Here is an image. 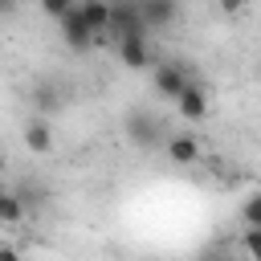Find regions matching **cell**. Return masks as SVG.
Here are the masks:
<instances>
[{
  "mask_svg": "<svg viewBox=\"0 0 261 261\" xmlns=\"http://www.w3.org/2000/svg\"><path fill=\"white\" fill-rule=\"evenodd\" d=\"M220 4V12H241L245 8V0H216Z\"/></svg>",
  "mask_w": 261,
  "mask_h": 261,
  "instance_id": "obj_18",
  "label": "cell"
},
{
  "mask_svg": "<svg viewBox=\"0 0 261 261\" xmlns=\"http://www.w3.org/2000/svg\"><path fill=\"white\" fill-rule=\"evenodd\" d=\"M77 12L86 16V24L98 41L110 37V0H77Z\"/></svg>",
  "mask_w": 261,
  "mask_h": 261,
  "instance_id": "obj_9",
  "label": "cell"
},
{
  "mask_svg": "<svg viewBox=\"0 0 261 261\" xmlns=\"http://www.w3.org/2000/svg\"><path fill=\"white\" fill-rule=\"evenodd\" d=\"M126 139L135 147L151 151V147H163L167 143V126H163V118L155 110H130L126 114Z\"/></svg>",
  "mask_w": 261,
  "mask_h": 261,
  "instance_id": "obj_2",
  "label": "cell"
},
{
  "mask_svg": "<svg viewBox=\"0 0 261 261\" xmlns=\"http://www.w3.org/2000/svg\"><path fill=\"white\" fill-rule=\"evenodd\" d=\"M241 220H245V228H257V232H261V192H253V196L241 204Z\"/></svg>",
  "mask_w": 261,
  "mask_h": 261,
  "instance_id": "obj_13",
  "label": "cell"
},
{
  "mask_svg": "<svg viewBox=\"0 0 261 261\" xmlns=\"http://www.w3.org/2000/svg\"><path fill=\"white\" fill-rule=\"evenodd\" d=\"M0 261H24V257H20V249H12V245H0Z\"/></svg>",
  "mask_w": 261,
  "mask_h": 261,
  "instance_id": "obj_17",
  "label": "cell"
},
{
  "mask_svg": "<svg viewBox=\"0 0 261 261\" xmlns=\"http://www.w3.org/2000/svg\"><path fill=\"white\" fill-rule=\"evenodd\" d=\"M139 4V12H143V24L155 33V29H167V24H175V16H179V0H135Z\"/></svg>",
  "mask_w": 261,
  "mask_h": 261,
  "instance_id": "obj_6",
  "label": "cell"
},
{
  "mask_svg": "<svg viewBox=\"0 0 261 261\" xmlns=\"http://www.w3.org/2000/svg\"><path fill=\"white\" fill-rule=\"evenodd\" d=\"M196 261H232V257H228L224 249H208V253H200Z\"/></svg>",
  "mask_w": 261,
  "mask_h": 261,
  "instance_id": "obj_16",
  "label": "cell"
},
{
  "mask_svg": "<svg viewBox=\"0 0 261 261\" xmlns=\"http://www.w3.org/2000/svg\"><path fill=\"white\" fill-rule=\"evenodd\" d=\"M192 82H196V77H192V69H188L184 61H155V65H151V86H155V94H159L163 102H179Z\"/></svg>",
  "mask_w": 261,
  "mask_h": 261,
  "instance_id": "obj_1",
  "label": "cell"
},
{
  "mask_svg": "<svg viewBox=\"0 0 261 261\" xmlns=\"http://www.w3.org/2000/svg\"><path fill=\"white\" fill-rule=\"evenodd\" d=\"M130 37H151V29L143 24V12L135 0H110V41H130Z\"/></svg>",
  "mask_w": 261,
  "mask_h": 261,
  "instance_id": "obj_3",
  "label": "cell"
},
{
  "mask_svg": "<svg viewBox=\"0 0 261 261\" xmlns=\"http://www.w3.org/2000/svg\"><path fill=\"white\" fill-rule=\"evenodd\" d=\"M24 216H29V208L20 204V196H16L12 188H0V224L12 228V224H20Z\"/></svg>",
  "mask_w": 261,
  "mask_h": 261,
  "instance_id": "obj_11",
  "label": "cell"
},
{
  "mask_svg": "<svg viewBox=\"0 0 261 261\" xmlns=\"http://www.w3.org/2000/svg\"><path fill=\"white\" fill-rule=\"evenodd\" d=\"M114 49H118V61H122L126 69H135V73L155 65V57H151V37H130V41H118Z\"/></svg>",
  "mask_w": 261,
  "mask_h": 261,
  "instance_id": "obj_5",
  "label": "cell"
},
{
  "mask_svg": "<svg viewBox=\"0 0 261 261\" xmlns=\"http://www.w3.org/2000/svg\"><path fill=\"white\" fill-rule=\"evenodd\" d=\"M4 163H8V159H4V147H0V175H4Z\"/></svg>",
  "mask_w": 261,
  "mask_h": 261,
  "instance_id": "obj_20",
  "label": "cell"
},
{
  "mask_svg": "<svg viewBox=\"0 0 261 261\" xmlns=\"http://www.w3.org/2000/svg\"><path fill=\"white\" fill-rule=\"evenodd\" d=\"M241 249H245L249 261H261V232H257V228H245V232H241Z\"/></svg>",
  "mask_w": 261,
  "mask_h": 261,
  "instance_id": "obj_14",
  "label": "cell"
},
{
  "mask_svg": "<svg viewBox=\"0 0 261 261\" xmlns=\"http://www.w3.org/2000/svg\"><path fill=\"white\" fill-rule=\"evenodd\" d=\"M61 106H65V94H61L57 86H37V90H33V110H37V114L49 118V114L61 110Z\"/></svg>",
  "mask_w": 261,
  "mask_h": 261,
  "instance_id": "obj_12",
  "label": "cell"
},
{
  "mask_svg": "<svg viewBox=\"0 0 261 261\" xmlns=\"http://www.w3.org/2000/svg\"><path fill=\"white\" fill-rule=\"evenodd\" d=\"M16 8V0H0V12H12Z\"/></svg>",
  "mask_w": 261,
  "mask_h": 261,
  "instance_id": "obj_19",
  "label": "cell"
},
{
  "mask_svg": "<svg viewBox=\"0 0 261 261\" xmlns=\"http://www.w3.org/2000/svg\"><path fill=\"white\" fill-rule=\"evenodd\" d=\"M24 147H29L33 155H49V151H53V126H49L45 114H33V118L24 122Z\"/></svg>",
  "mask_w": 261,
  "mask_h": 261,
  "instance_id": "obj_7",
  "label": "cell"
},
{
  "mask_svg": "<svg viewBox=\"0 0 261 261\" xmlns=\"http://www.w3.org/2000/svg\"><path fill=\"white\" fill-rule=\"evenodd\" d=\"M163 151H167V159H171L175 167H192V163H200V143H196V135H167Z\"/></svg>",
  "mask_w": 261,
  "mask_h": 261,
  "instance_id": "obj_8",
  "label": "cell"
},
{
  "mask_svg": "<svg viewBox=\"0 0 261 261\" xmlns=\"http://www.w3.org/2000/svg\"><path fill=\"white\" fill-rule=\"evenodd\" d=\"M175 110H179L184 122H200V118L208 114V90H204L200 82H192V86L184 90V98L175 102Z\"/></svg>",
  "mask_w": 261,
  "mask_h": 261,
  "instance_id": "obj_10",
  "label": "cell"
},
{
  "mask_svg": "<svg viewBox=\"0 0 261 261\" xmlns=\"http://www.w3.org/2000/svg\"><path fill=\"white\" fill-rule=\"evenodd\" d=\"M73 8H77V0H41V12L53 16V20H61V16L73 12Z\"/></svg>",
  "mask_w": 261,
  "mask_h": 261,
  "instance_id": "obj_15",
  "label": "cell"
},
{
  "mask_svg": "<svg viewBox=\"0 0 261 261\" xmlns=\"http://www.w3.org/2000/svg\"><path fill=\"white\" fill-rule=\"evenodd\" d=\"M57 29H61V41H65V49H73V53H90L94 45H98V37L90 33V24H86V16L73 8V12H65L61 20H57Z\"/></svg>",
  "mask_w": 261,
  "mask_h": 261,
  "instance_id": "obj_4",
  "label": "cell"
}]
</instances>
